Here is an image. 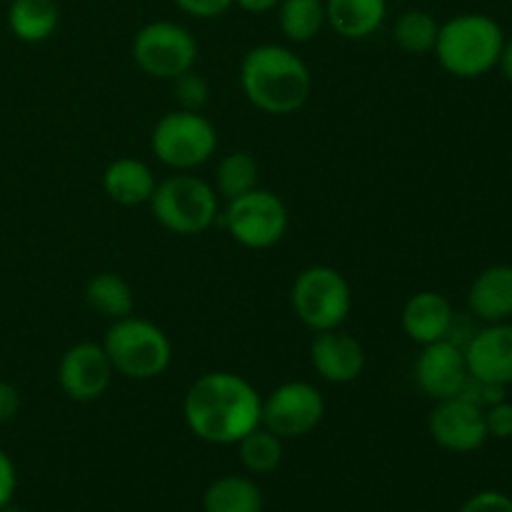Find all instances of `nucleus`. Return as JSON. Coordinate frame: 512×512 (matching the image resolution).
Listing matches in <instances>:
<instances>
[{"instance_id": "f257e3e1", "label": "nucleus", "mask_w": 512, "mask_h": 512, "mask_svg": "<svg viewBox=\"0 0 512 512\" xmlns=\"http://www.w3.org/2000/svg\"><path fill=\"white\" fill-rule=\"evenodd\" d=\"M263 398L238 373L213 370L195 380L183 400L190 433L210 445H235L260 425Z\"/></svg>"}, {"instance_id": "f03ea898", "label": "nucleus", "mask_w": 512, "mask_h": 512, "mask_svg": "<svg viewBox=\"0 0 512 512\" xmlns=\"http://www.w3.org/2000/svg\"><path fill=\"white\" fill-rule=\"evenodd\" d=\"M240 88L250 105L268 115H290L308 103L313 75L305 60L278 43L255 45L240 65Z\"/></svg>"}, {"instance_id": "7ed1b4c3", "label": "nucleus", "mask_w": 512, "mask_h": 512, "mask_svg": "<svg viewBox=\"0 0 512 512\" xmlns=\"http://www.w3.org/2000/svg\"><path fill=\"white\" fill-rule=\"evenodd\" d=\"M503 45L505 35L498 20L483 13H460L440 23L433 53L450 75L473 80L498 65Z\"/></svg>"}, {"instance_id": "20e7f679", "label": "nucleus", "mask_w": 512, "mask_h": 512, "mask_svg": "<svg viewBox=\"0 0 512 512\" xmlns=\"http://www.w3.org/2000/svg\"><path fill=\"white\" fill-rule=\"evenodd\" d=\"M103 348L115 373L130 380L160 378L173 360V343L165 330L135 315L113 320Z\"/></svg>"}, {"instance_id": "39448f33", "label": "nucleus", "mask_w": 512, "mask_h": 512, "mask_svg": "<svg viewBox=\"0 0 512 512\" xmlns=\"http://www.w3.org/2000/svg\"><path fill=\"white\" fill-rule=\"evenodd\" d=\"M150 213L175 235L205 233L218 220V193L193 173H175L155 185Z\"/></svg>"}, {"instance_id": "423d86ee", "label": "nucleus", "mask_w": 512, "mask_h": 512, "mask_svg": "<svg viewBox=\"0 0 512 512\" xmlns=\"http://www.w3.org/2000/svg\"><path fill=\"white\" fill-rule=\"evenodd\" d=\"M295 318L313 333L343 328L353 310V290L348 278L330 265H310L300 270L290 290Z\"/></svg>"}, {"instance_id": "0eeeda50", "label": "nucleus", "mask_w": 512, "mask_h": 512, "mask_svg": "<svg viewBox=\"0 0 512 512\" xmlns=\"http://www.w3.org/2000/svg\"><path fill=\"white\" fill-rule=\"evenodd\" d=\"M150 148L175 173H193L215 155L218 130L200 110H170L155 123Z\"/></svg>"}, {"instance_id": "6e6552de", "label": "nucleus", "mask_w": 512, "mask_h": 512, "mask_svg": "<svg viewBox=\"0 0 512 512\" xmlns=\"http://www.w3.org/2000/svg\"><path fill=\"white\" fill-rule=\"evenodd\" d=\"M133 60L150 78L175 80L195 68L198 43L185 25L175 20H153L135 33Z\"/></svg>"}, {"instance_id": "1a4fd4ad", "label": "nucleus", "mask_w": 512, "mask_h": 512, "mask_svg": "<svg viewBox=\"0 0 512 512\" xmlns=\"http://www.w3.org/2000/svg\"><path fill=\"white\" fill-rule=\"evenodd\" d=\"M220 218L230 238L250 250L273 248L288 233V208L278 195L263 188L228 200V208Z\"/></svg>"}, {"instance_id": "9d476101", "label": "nucleus", "mask_w": 512, "mask_h": 512, "mask_svg": "<svg viewBox=\"0 0 512 512\" xmlns=\"http://www.w3.org/2000/svg\"><path fill=\"white\" fill-rule=\"evenodd\" d=\"M325 418V398L315 385L305 380H290L270 390L260 408V425L280 440L305 438Z\"/></svg>"}, {"instance_id": "9b49d317", "label": "nucleus", "mask_w": 512, "mask_h": 512, "mask_svg": "<svg viewBox=\"0 0 512 512\" xmlns=\"http://www.w3.org/2000/svg\"><path fill=\"white\" fill-rule=\"evenodd\" d=\"M428 433L443 450L450 453H475L488 443L485 410L465 400L463 395L435 400L430 410Z\"/></svg>"}, {"instance_id": "f8f14e48", "label": "nucleus", "mask_w": 512, "mask_h": 512, "mask_svg": "<svg viewBox=\"0 0 512 512\" xmlns=\"http://www.w3.org/2000/svg\"><path fill=\"white\" fill-rule=\"evenodd\" d=\"M113 365L103 343H75L65 350L58 365V385L75 403H95L113 383Z\"/></svg>"}, {"instance_id": "ddd939ff", "label": "nucleus", "mask_w": 512, "mask_h": 512, "mask_svg": "<svg viewBox=\"0 0 512 512\" xmlns=\"http://www.w3.org/2000/svg\"><path fill=\"white\" fill-rule=\"evenodd\" d=\"M413 373L418 388L433 400L455 398L470 378L463 348L450 338L423 345Z\"/></svg>"}, {"instance_id": "4468645a", "label": "nucleus", "mask_w": 512, "mask_h": 512, "mask_svg": "<svg viewBox=\"0 0 512 512\" xmlns=\"http://www.w3.org/2000/svg\"><path fill=\"white\" fill-rule=\"evenodd\" d=\"M468 373L483 383L512 385V323H490L463 348Z\"/></svg>"}, {"instance_id": "2eb2a0df", "label": "nucleus", "mask_w": 512, "mask_h": 512, "mask_svg": "<svg viewBox=\"0 0 512 512\" xmlns=\"http://www.w3.org/2000/svg\"><path fill=\"white\" fill-rule=\"evenodd\" d=\"M310 363L315 373L333 385H348L365 370V350L360 340L345 330H323L310 343Z\"/></svg>"}, {"instance_id": "dca6fc26", "label": "nucleus", "mask_w": 512, "mask_h": 512, "mask_svg": "<svg viewBox=\"0 0 512 512\" xmlns=\"http://www.w3.org/2000/svg\"><path fill=\"white\" fill-rule=\"evenodd\" d=\"M400 325H403V333L408 335L413 343H438V340L450 338V333H453V305H450V300L445 298V295L435 293V290L415 293L410 295L408 303L403 305Z\"/></svg>"}, {"instance_id": "f3484780", "label": "nucleus", "mask_w": 512, "mask_h": 512, "mask_svg": "<svg viewBox=\"0 0 512 512\" xmlns=\"http://www.w3.org/2000/svg\"><path fill=\"white\" fill-rule=\"evenodd\" d=\"M470 313L483 323L512 318V265H490L473 280L468 293Z\"/></svg>"}, {"instance_id": "a211bd4d", "label": "nucleus", "mask_w": 512, "mask_h": 512, "mask_svg": "<svg viewBox=\"0 0 512 512\" xmlns=\"http://www.w3.org/2000/svg\"><path fill=\"white\" fill-rule=\"evenodd\" d=\"M388 18V0H325V23L345 40H365Z\"/></svg>"}, {"instance_id": "6ab92c4d", "label": "nucleus", "mask_w": 512, "mask_h": 512, "mask_svg": "<svg viewBox=\"0 0 512 512\" xmlns=\"http://www.w3.org/2000/svg\"><path fill=\"white\" fill-rule=\"evenodd\" d=\"M155 173L138 158H115L103 173V190L113 203L135 208L150 203L155 193Z\"/></svg>"}, {"instance_id": "aec40b11", "label": "nucleus", "mask_w": 512, "mask_h": 512, "mask_svg": "<svg viewBox=\"0 0 512 512\" xmlns=\"http://www.w3.org/2000/svg\"><path fill=\"white\" fill-rule=\"evenodd\" d=\"M60 8L55 0H10L8 28L23 43H43L58 30Z\"/></svg>"}, {"instance_id": "412c9836", "label": "nucleus", "mask_w": 512, "mask_h": 512, "mask_svg": "<svg viewBox=\"0 0 512 512\" xmlns=\"http://www.w3.org/2000/svg\"><path fill=\"white\" fill-rule=\"evenodd\" d=\"M205 512H263V493L245 475H223L203 495Z\"/></svg>"}, {"instance_id": "4be33fe9", "label": "nucleus", "mask_w": 512, "mask_h": 512, "mask_svg": "<svg viewBox=\"0 0 512 512\" xmlns=\"http://www.w3.org/2000/svg\"><path fill=\"white\" fill-rule=\"evenodd\" d=\"M85 303L93 313L108 320L133 315L135 295L128 280L118 273H98L85 283Z\"/></svg>"}, {"instance_id": "5701e85b", "label": "nucleus", "mask_w": 512, "mask_h": 512, "mask_svg": "<svg viewBox=\"0 0 512 512\" xmlns=\"http://www.w3.org/2000/svg\"><path fill=\"white\" fill-rule=\"evenodd\" d=\"M280 33L290 43H310L325 28V0H280L278 3Z\"/></svg>"}, {"instance_id": "b1692460", "label": "nucleus", "mask_w": 512, "mask_h": 512, "mask_svg": "<svg viewBox=\"0 0 512 512\" xmlns=\"http://www.w3.org/2000/svg\"><path fill=\"white\" fill-rule=\"evenodd\" d=\"M260 180V165L255 155L248 150H235L228 153L215 168V193L225 200H235L240 195L250 193L258 188Z\"/></svg>"}, {"instance_id": "393cba45", "label": "nucleus", "mask_w": 512, "mask_h": 512, "mask_svg": "<svg viewBox=\"0 0 512 512\" xmlns=\"http://www.w3.org/2000/svg\"><path fill=\"white\" fill-rule=\"evenodd\" d=\"M440 23L428 13V10H405L398 15L393 25V40L403 53L425 55L435 50Z\"/></svg>"}, {"instance_id": "a878e982", "label": "nucleus", "mask_w": 512, "mask_h": 512, "mask_svg": "<svg viewBox=\"0 0 512 512\" xmlns=\"http://www.w3.org/2000/svg\"><path fill=\"white\" fill-rule=\"evenodd\" d=\"M235 445H238L240 463L253 475H268L278 470L280 463H283V440L275 433H270L268 428H263V425L250 430Z\"/></svg>"}, {"instance_id": "bb28decb", "label": "nucleus", "mask_w": 512, "mask_h": 512, "mask_svg": "<svg viewBox=\"0 0 512 512\" xmlns=\"http://www.w3.org/2000/svg\"><path fill=\"white\" fill-rule=\"evenodd\" d=\"M175 85V98H178L180 108L183 110H200L210 98V83L200 73L188 70V73L178 75L173 80Z\"/></svg>"}, {"instance_id": "cd10ccee", "label": "nucleus", "mask_w": 512, "mask_h": 512, "mask_svg": "<svg viewBox=\"0 0 512 512\" xmlns=\"http://www.w3.org/2000/svg\"><path fill=\"white\" fill-rule=\"evenodd\" d=\"M485 428L490 438L508 440L512 438V403L500 400V403L485 408Z\"/></svg>"}, {"instance_id": "c85d7f7f", "label": "nucleus", "mask_w": 512, "mask_h": 512, "mask_svg": "<svg viewBox=\"0 0 512 512\" xmlns=\"http://www.w3.org/2000/svg\"><path fill=\"white\" fill-rule=\"evenodd\" d=\"M460 512H512V498L498 490H483L473 495Z\"/></svg>"}, {"instance_id": "c756f323", "label": "nucleus", "mask_w": 512, "mask_h": 512, "mask_svg": "<svg viewBox=\"0 0 512 512\" xmlns=\"http://www.w3.org/2000/svg\"><path fill=\"white\" fill-rule=\"evenodd\" d=\"M183 13L193 15V18L210 20L220 18L223 13H228L233 8V0H173Z\"/></svg>"}, {"instance_id": "7c9ffc66", "label": "nucleus", "mask_w": 512, "mask_h": 512, "mask_svg": "<svg viewBox=\"0 0 512 512\" xmlns=\"http://www.w3.org/2000/svg\"><path fill=\"white\" fill-rule=\"evenodd\" d=\"M15 488H18V473H15V465L13 460H10V455L0 450V508L13 503Z\"/></svg>"}, {"instance_id": "2f4dec72", "label": "nucleus", "mask_w": 512, "mask_h": 512, "mask_svg": "<svg viewBox=\"0 0 512 512\" xmlns=\"http://www.w3.org/2000/svg\"><path fill=\"white\" fill-rule=\"evenodd\" d=\"M20 410V393L15 390V385L0 380V425L13 420Z\"/></svg>"}, {"instance_id": "473e14b6", "label": "nucleus", "mask_w": 512, "mask_h": 512, "mask_svg": "<svg viewBox=\"0 0 512 512\" xmlns=\"http://www.w3.org/2000/svg\"><path fill=\"white\" fill-rule=\"evenodd\" d=\"M280 0H233V5H238L240 10L245 13H253V15H263L270 13V10L278 8Z\"/></svg>"}, {"instance_id": "72a5a7b5", "label": "nucleus", "mask_w": 512, "mask_h": 512, "mask_svg": "<svg viewBox=\"0 0 512 512\" xmlns=\"http://www.w3.org/2000/svg\"><path fill=\"white\" fill-rule=\"evenodd\" d=\"M498 68L503 73V78L512 83V38L505 40L503 50H500V60H498Z\"/></svg>"}, {"instance_id": "f704fd0d", "label": "nucleus", "mask_w": 512, "mask_h": 512, "mask_svg": "<svg viewBox=\"0 0 512 512\" xmlns=\"http://www.w3.org/2000/svg\"><path fill=\"white\" fill-rule=\"evenodd\" d=\"M0 512H23V510H20V508H15L13 503H8V505H5V508H0Z\"/></svg>"}]
</instances>
